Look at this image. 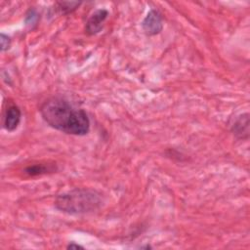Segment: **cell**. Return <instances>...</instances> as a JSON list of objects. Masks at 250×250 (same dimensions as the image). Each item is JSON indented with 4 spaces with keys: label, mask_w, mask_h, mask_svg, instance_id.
Here are the masks:
<instances>
[{
    "label": "cell",
    "mask_w": 250,
    "mask_h": 250,
    "mask_svg": "<svg viewBox=\"0 0 250 250\" xmlns=\"http://www.w3.org/2000/svg\"><path fill=\"white\" fill-rule=\"evenodd\" d=\"M43 120L52 128L74 136H84L90 130V120L85 110L74 108L65 99L52 97L39 108Z\"/></svg>",
    "instance_id": "1"
},
{
    "label": "cell",
    "mask_w": 250,
    "mask_h": 250,
    "mask_svg": "<svg viewBox=\"0 0 250 250\" xmlns=\"http://www.w3.org/2000/svg\"><path fill=\"white\" fill-rule=\"evenodd\" d=\"M39 20V15L35 9H29L25 15V24L32 28L33 25L37 24Z\"/></svg>",
    "instance_id": "9"
},
{
    "label": "cell",
    "mask_w": 250,
    "mask_h": 250,
    "mask_svg": "<svg viewBox=\"0 0 250 250\" xmlns=\"http://www.w3.org/2000/svg\"><path fill=\"white\" fill-rule=\"evenodd\" d=\"M231 133L240 140H246L249 137V114L242 113L238 115L230 125Z\"/></svg>",
    "instance_id": "6"
},
{
    "label": "cell",
    "mask_w": 250,
    "mask_h": 250,
    "mask_svg": "<svg viewBox=\"0 0 250 250\" xmlns=\"http://www.w3.org/2000/svg\"><path fill=\"white\" fill-rule=\"evenodd\" d=\"M21 112L20 107L16 104H10L6 108L3 116L4 128L9 132L15 131L21 122Z\"/></svg>",
    "instance_id": "5"
},
{
    "label": "cell",
    "mask_w": 250,
    "mask_h": 250,
    "mask_svg": "<svg viewBox=\"0 0 250 250\" xmlns=\"http://www.w3.org/2000/svg\"><path fill=\"white\" fill-rule=\"evenodd\" d=\"M108 16V11L106 9H98L96 10L87 20L85 25V32L88 35L98 34L102 28L104 21Z\"/></svg>",
    "instance_id": "4"
},
{
    "label": "cell",
    "mask_w": 250,
    "mask_h": 250,
    "mask_svg": "<svg viewBox=\"0 0 250 250\" xmlns=\"http://www.w3.org/2000/svg\"><path fill=\"white\" fill-rule=\"evenodd\" d=\"M67 249H84L83 246L79 245V244H76L75 242H70L67 246H66Z\"/></svg>",
    "instance_id": "11"
},
{
    "label": "cell",
    "mask_w": 250,
    "mask_h": 250,
    "mask_svg": "<svg viewBox=\"0 0 250 250\" xmlns=\"http://www.w3.org/2000/svg\"><path fill=\"white\" fill-rule=\"evenodd\" d=\"M57 170L56 166L54 164H33L30 166H27L24 170L23 173L29 177H35V176H40L44 175L47 173H51Z\"/></svg>",
    "instance_id": "7"
},
{
    "label": "cell",
    "mask_w": 250,
    "mask_h": 250,
    "mask_svg": "<svg viewBox=\"0 0 250 250\" xmlns=\"http://www.w3.org/2000/svg\"><path fill=\"white\" fill-rule=\"evenodd\" d=\"M0 43H1V52H5L9 50L11 46V39L8 35L1 33L0 34Z\"/></svg>",
    "instance_id": "10"
},
{
    "label": "cell",
    "mask_w": 250,
    "mask_h": 250,
    "mask_svg": "<svg viewBox=\"0 0 250 250\" xmlns=\"http://www.w3.org/2000/svg\"><path fill=\"white\" fill-rule=\"evenodd\" d=\"M102 202V196L97 190L74 188L59 194L55 199V207L63 213L78 215L96 211Z\"/></svg>",
    "instance_id": "2"
},
{
    "label": "cell",
    "mask_w": 250,
    "mask_h": 250,
    "mask_svg": "<svg viewBox=\"0 0 250 250\" xmlns=\"http://www.w3.org/2000/svg\"><path fill=\"white\" fill-rule=\"evenodd\" d=\"M81 4L82 3L78 1H59L56 2L55 6L58 12H60L62 15H67L77 10Z\"/></svg>",
    "instance_id": "8"
},
{
    "label": "cell",
    "mask_w": 250,
    "mask_h": 250,
    "mask_svg": "<svg viewBox=\"0 0 250 250\" xmlns=\"http://www.w3.org/2000/svg\"><path fill=\"white\" fill-rule=\"evenodd\" d=\"M144 32L148 36H153L163 29V21L161 14L154 9H151L142 21Z\"/></svg>",
    "instance_id": "3"
}]
</instances>
